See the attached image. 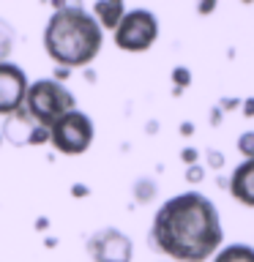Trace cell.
Listing matches in <instances>:
<instances>
[{"instance_id": "obj_1", "label": "cell", "mask_w": 254, "mask_h": 262, "mask_svg": "<svg viewBox=\"0 0 254 262\" xmlns=\"http://www.w3.org/2000/svg\"><path fill=\"white\" fill-rule=\"evenodd\" d=\"M221 232L219 210L205 194L186 191L167 200L156 210L151 227V249L175 262H205L219 251Z\"/></svg>"}, {"instance_id": "obj_2", "label": "cell", "mask_w": 254, "mask_h": 262, "mask_svg": "<svg viewBox=\"0 0 254 262\" xmlns=\"http://www.w3.org/2000/svg\"><path fill=\"white\" fill-rule=\"evenodd\" d=\"M57 11L44 28V49L60 69H82L101 52L104 33L79 3H55Z\"/></svg>"}, {"instance_id": "obj_3", "label": "cell", "mask_w": 254, "mask_h": 262, "mask_svg": "<svg viewBox=\"0 0 254 262\" xmlns=\"http://www.w3.org/2000/svg\"><path fill=\"white\" fill-rule=\"evenodd\" d=\"M25 112L28 118L41 128H52L60 118L77 110V98L69 88H63L55 79H36L28 85V96H25Z\"/></svg>"}, {"instance_id": "obj_4", "label": "cell", "mask_w": 254, "mask_h": 262, "mask_svg": "<svg viewBox=\"0 0 254 262\" xmlns=\"http://www.w3.org/2000/svg\"><path fill=\"white\" fill-rule=\"evenodd\" d=\"M156 38H159V19L147 8L126 11L120 25L115 28V44L123 52H145L156 44Z\"/></svg>"}, {"instance_id": "obj_5", "label": "cell", "mask_w": 254, "mask_h": 262, "mask_svg": "<svg viewBox=\"0 0 254 262\" xmlns=\"http://www.w3.org/2000/svg\"><path fill=\"white\" fill-rule=\"evenodd\" d=\"M49 142L57 147V153H66V156L85 153L90 142H93V120L85 112L74 110L49 128Z\"/></svg>"}, {"instance_id": "obj_6", "label": "cell", "mask_w": 254, "mask_h": 262, "mask_svg": "<svg viewBox=\"0 0 254 262\" xmlns=\"http://www.w3.org/2000/svg\"><path fill=\"white\" fill-rule=\"evenodd\" d=\"M88 254L93 262H131L134 246H131L129 235H123L120 229L107 227L88 237Z\"/></svg>"}, {"instance_id": "obj_7", "label": "cell", "mask_w": 254, "mask_h": 262, "mask_svg": "<svg viewBox=\"0 0 254 262\" xmlns=\"http://www.w3.org/2000/svg\"><path fill=\"white\" fill-rule=\"evenodd\" d=\"M28 96V77L19 66L14 63H0V115L11 118L25 106Z\"/></svg>"}, {"instance_id": "obj_8", "label": "cell", "mask_w": 254, "mask_h": 262, "mask_svg": "<svg viewBox=\"0 0 254 262\" xmlns=\"http://www.w3.org/2000/svg\"><path fill=\"white\" fill-rule=\"evenodd\" d=\"M227 188L241 205L254 208V159H246L243 164H238L232 169V175H229Z\"/></svg>"}, {"instance_id": "obj_9", "label": "cell", "mask_w": 254, "mask_h": 262, "mask_svg": "<svg viewBox=\"0 0 254 262\" xmlns=\"http://www.w3.org/2000/svg\"><path fill=\"white\" fill-rule=\"evenodd\" d=\"M36 128V123L28 118V112L19 110L11 118H6L3 128H0V137H6L11 145H30V134Z\"/></svg>"}, {"instance_id": "obj_10", "label": "cell", "mask_w": 254, "mask_h": 262, "mask_svg": "<svg viewBox=\"0 0 254 262\" xmlns=\"http://www.w3.org/2000/svg\"><path fill=\"white\" fill-rule=\"evenodd\" d=\"M126 16V6H123V0H98L93 3V19L98 22V28H110L115 30L120 25V19Z\"/></svg>"}, {"instance_id": "obj_11", "label": "cell", "mask_w": 254, "mask_h": 262, "mask_svg": "<svg viewBox=\"0 0 254 262\" xmlns=\"http://www.w3.org/2000/svg\"><path fill=\"white\" fill-rule=\"evenodd\" d=\"M213 262H254V249L251 246H243V243H235V246H227L221 249Z\"/></svg>"}, {"instance_id": "obj_12", "label": "cell", "mask_w": 254, "mask_h": 262, "mask_svg": "<svg viewBox=\"0 0 254 262\" xmlns=\"http://www.w3.org/2000/svg\"><path fill=\"white\" fill-rule=\"evenodd\" d=\"M11 49H14V30L6 19H0V63H6Z\"/></svg>"}, {"instance_id": "obj_13", "label": "cell", "mask_w": 254, "mask_h": 262, "mask_svg": "<svg viewBox=\"0 0 254 262\" xmlns=\"http://www.w3.org/2000/svg\"><path fill=\"white\" fill-rule=\"evenodd\" d=\"M134 196H137V202H151L153 196H156V183L153 180H147V178H142V180H137L134 183Z\"/></svg>"}, {"instance_id": "obj_14", "label": "cell", "mask_w": 254, "mask_h": 262, "mask_svg": "<svg viewBox=\"0 0 254 262\" xmlns=\"http://www.w3.org/2000/svg\"><path fill=\"white\" fill-rule=\"evenodd\" d=\"M172 85H175V93H183V88L192 85V71L186 66H175L172 69Z\"/></svg>"}, {"instance_id": "obj_15", "label": "cell", "mask_w": 254, "mask_h": 262, "mask_svg": "<svg viewBox=\"0 0 254 262\" xmlns=\"http://www.w3.org/2000/svg\"><path fill=\"white\" fill-rule=\"evenodd\" d=\"M238 150H241L246 159H254V131H243L238 137Z\"/></svg>"}, {"instance_id": "obj_16", "label": "cell", "mask_w": 254, "mask_h": 262, "mask_svg": "<svg viewBox=\"0 0 254 262\" xmlns=\"http://www.w3.org/2000/svg\"><path fill=\"white\" fill-rule=\"evenodd\" d=\"M44 142H49V128L36 126V128H33V134H30V145H44Z\"/></svg>"}, {"instance_id": "obj_17", "label": "cell", "mask_w": 254, "mask_h": 262, "mask_svg": "<svg viewBox=\"0 0 254 262\" xmlns=\"http://www.w3.org/2000/svg\"><path fill=\"white\" fill-rule=\"evenodd\" d=\"M186 180H188V183H200V180H202V167L192 164V167H188V172H186Z\"/></svg>"}, {"instance_id": "obj_18", "label": "cell", "mask_w": 254, "mask_h": 262, "mask_svg": "<svg viewBox=\"0 0 254 262\" xmlns=\"http://www.w3.org/2000/svg\"><path fill=\"white\" fill-rule=\"evenodd\" d=\"M180 156H183L186 164H197V156H200V153H197V147H186V150L180 153Z\"/></svg>"}, {"instance_id": "obj_19", "label": "cell", "mask_w": 254, "mask_h": 262, "mask_svg": "<svg viewBox=\"0 0 254 262\" xmlns=\"http://www.w3.org/2000/svg\"><path fill=\"white\" fill-rule=\"evenodd\" d=\"M210 167L213 169H221V167H224V156L216 153V150H210Z\"/></svg>"}, {"instance_id": "obj_20", "label": "cell", "mask_w": 254, "mask_h": 262, "mask_svg": "<svg viewBox=\"0 0 254 262\" xmlns=\"http://www.w3.org/2000/svg\"><path fill=\"white\" fill-rule=\"evenodd\" d=\"M213 8H216V3H213V0H205V3L197 6V11H200V14H210Z\"/></svg>"}, {"instance_id": "obj_21", "label": "cell", "mask_w": 254, "mask_h": 262, "mask_svg": "<svg viewBox=\"0 0 254 262\" xmlns=\"http://www.w3.org/2000/svg\"><path fill=\"white\" fill-rule=\"evenodd\" d=\"M243 115L246 118H254V98H246L243 101Z\"/></svg>"}, {"instance_id": "obj_22", "label": "cell", "mask_w": 254, "mask_h": 262, "mask_svg": "<svg viewBox=\"0 0 254 262\" xmlns=\"http://www.w3.org/2000/svg\"><path fill=\"white\" fill-rule=\"evenodd\" d=\"M71 194H74V196H85V194H88V186H85V183L71 186Z\"/></svg>"}, {"instance_id": "obj_23", "label": "cell", "mask_w": 254, "mask_h": 262, "mask_svg": "<svg viewBox=\"0 0 254 262\" xmlns=\"http://www.w3.org/2000/svg\"><path fill=\"white\" fill-rule=\"evenodd\" d=\"M180 134H183V137H192V134H194V123H188V120H186L183 126H180Z\"/></svg>"}, {"instance_id": "obj_24", "label": "cell", "mask_w": 254, "mask_h": 262, "mask_svg": "<svg viewBox=\"0 0 254 262\" xmlns=\"http://www.w3.org/2000/svg\"><path fill=\"white\" fill-rule=\"evenodd\" d=\"M69 74H71L69 69H57V71H55V82H60V79H69Z\"/></svg>"}, {"instance_id": "obj_25", "label": "cell", "mask_w": 254, "mask_h": 262, "mask_svg": "<svg viewBox=\"0 0 254 262\" xmlns=\"http://www.w3.org/2000/svg\"><path fill=\"white\" fill-rule=\"evenodd\" d=\"M0 142H3V137H0Z\"/></svg>"}]
</instances>
